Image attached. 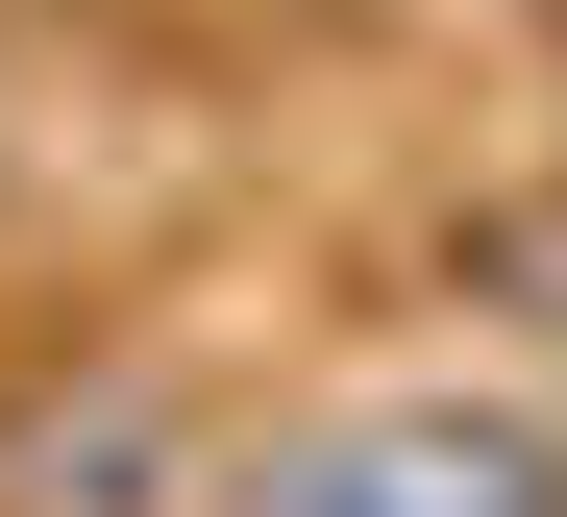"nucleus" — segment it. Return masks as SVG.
Segmentation results:
<instances>
[{
	"label": "nucleus",
	"mask_w": 567,
	"mask_h": 517,
	"mask_svg": "<svg viewBox=\"0 0 567 517\" xmlns=\"http://www.w3.org/2000/svg\"><path fill=\"white\" fill-rule=\"evenodd\" d=\"M223 493V420L173 370H0V517H198Z\"/></svg>",
	"instance_id": "nucleus-2"
},
{
	"label": "nucleus",
	"mask_w": 567,
	"mask_h": 517,
	"mask_svg": "<svg viewBox=\"0 0 567 517\" xmlns=\"http://www.w3.org/2000/svg\"><path fill=\"white\" fill-rule=\"evenodd\" d=\"M198 517H567V420H518V394H346V420L223 444Z\"/></svg>",
	"instance_id": "nucleus-1"
}]
</instances>
